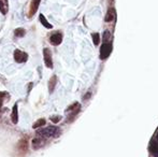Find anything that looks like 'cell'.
<instances>
[{"label": "cell", "instance_id": "cell-1", "mask_svg": "<svg viewBox=\"0 0 158 157\" xmlns=\"http://www.w3.org/2000/svg\"><path fill=\"white\" fill-rule=\"evenodd\" d=\"M112 51V42H104L102 44L101 49H100V58L101 59H105V58L109 57V55L111 54Z\"/></svg>", "mask_w": 158, "mask_h": 157}, {"label": "cell", "instance_id": "cell-2", "mask_svg": "<svg viewBox=\"0 0 158 157\" xmlns=\"http://www.w3.org/2000/svg\"><path fill=\"white\" fill-rule=\"evenodd\" d=\"M43 56H44V62H45V66L52 69L53 68V60H52V54H51V51L50 49L45 47L44 51H43Z\"/></svg>", "mask_w": 158, "mask_h": 157}, {"label": "cell", "instance_id": "cell-3", "mask_svg": "<svg viewBox=\"0 0 158 157\" xmlns=\"http://www.w3.org/2000/svg\"><path fill=\"white\" fill-rule=\"evenodd\" d=\"M28 58V55L20 50H15L14 52V59L16 62H25Z\"/></svg>", "mask_w": 158, "mask_h": 157}, {"label": "cell", "instance_id": "cell-4", "mask_svg": "<svg viewBox=\"0 0 158 157\" xmlns=\"http://www.w3.org/2000/svg\"><path fill=\"white\" fill-rule=\"evenodd\" d=\"M50 41L53 45H59L62 41V35L60 32H55L53 33L51 38H50Z\"/></svg>", "mask_w": 158, "mask_h": 157}, {"label": "cell", "instance_id": "cell-5", "mask_svg": "<svg viewBox=\"0 0 158 157\" xmlns=\"http://www.w3.org/2000/svg\"><path fill=\"white\" fill-rule=\"evenodd\" d=\"M41 0H31V3H30V9H29V13L28 15L30 17L33 16V14L38 11V8H39V4H40Z\"/></svg>", "mask_w": 158, "mask_h": 157}, {"label": "cell", "instance_id": "cell-6", "mask_svg": "<svg viewBox=\"0 0 158 157\" xmlns=\"http://www.w3.org/2000/svg\"><path fill=\"white\" fill-rule=\"evenodd\" d=\"M11 120H12L13 124L16 125L18 123V112H17V104H14L13 107V111L11 114Z\"/></svg>", "mask_w": 158, "mask_h": 157}, {"label": "cell", "instance_id": "cell-7", "mask_svg": "<svg viewBox=\"0 0 158 157\" xmlns=\"http://www.w3.org/2000/svg\"><path fill=\"white\" fill-rule=\"evenodd\" d=\"M56 82H57L56 75H53L52 78L49 81V91H50V93H53V91H54L55 86H56Z\"/></svg>", "mask_w": 158, "mask_h": 157}, {"label": "cell", "instance_id": "cell-8", "mask_svg": "<svg viewBox=\"0 0 158 157\" xmlns=\"http://www.w3.org/2000/svg\"><path fill=\"white\" fill-rule=\"evenodd\" d=\"M114 16H115V11H114L113 9H111V10H109V11H108L106 15H105V22L113 21Z\"/></svg>", "mask_w": 158, "mask_h": 157}, {"label": "cell", "instance_id": "cell-9", "mask_svg": "<svg viewBox=\"0 0 158 157\" xmlns=\"http://www.w3.org/2000/svg\"><path fill=\"white\" fill-rule=\"evenodd\" d=\"M40 22L42 23V24H43V26H44L45 28L51 29V28L53 27V26L51 25V24H50L49 22H47L46 20H45V17H44V15H43V14H41V15H40Z\"/></svg>", "mask_w": 158, "mask_h": 157}, {"label": "cell", "instance_id": "cell-10", "mask_svg": "<svg viewBox=\"0 0 158 157\" xmlns=\"http://www.w3.org/2000/svg\"><path fill=\"white\" fill-rule=\"evenodd\" d=\"M25 29H23V28H17V29H15V31H14V33H15V36L16 37H24L25 36Z\"/></svg>", "mask_w": 158, "mask_h": 157}, {"label": "cell", "instance_id": "cell-11", "mask_svg": "<svg viewBox=\"0 0 158 157\" xmlns=\"http://www.w3.org/2000/svg\"><path fill=\"white\" fill-rule=\"evenodd\" d=\"M0 12L2 14H7V12H8V8L4 5L3 0H0Z\"/></svg>", "mask_w": 158, "mask_h": 157}, {"label": "cell", "instance_id": "cell-12", "mask_svg": "<svg viewBox=\"0 0 158 157\" xmlns=\"http://www.w3.org/2000/svg\"><path fill=\"white\" fill-rule=\"evenodd\" d=\"M93 40H94V44L98 45L99 42H100V37H99V33H93Z\"/></svg>", "mask_w": 158, "mask_h": 157}, {"label": "cell", "instance_id": "cell-13", "mask_svg": "<svg viewBox=\"0 0 158 157\" xmlns=\"http://www.w3.org/2000/svg\"><path fill=\"white\" fill-rule=\"evenodd\" d=\"M50 120H52V123L54 124H57V123H59L61 120V116L60 115H56V116H51V118Z\"/></svg>", "mask_w": 158, "mask_h": 157}]
</instances>
